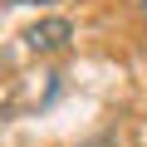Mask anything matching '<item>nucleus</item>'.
Segmentation results:
<instances>
[{"mask_svg": "<svg viewBox=\"0 0 147 147\" xmlns=\"http://www.w3.org/2000/svg\"><path fill=\"white\" fill-rule=\"evenodd\" d=\"M74 39V25L64 20V15H49V20H39L30 34H25V44L34 49V54H54V49H64Z\"/></svg>", "mask_w": 147, "mask_h": 147, "instance_id": "obj_1", "label": "nucleus"}, {"mask_svg": "<svg viewBox=\"0 0 147 147\" xmlns=\"http://www.w3.org/2000/svg\"><path fill=\"white\" fill-rule=\"evenodd\" d=\"M10 5H49V0H10Z\"/></svg>", "mask_w": 147, "mask_h": 147, "instance_id": "obj_2", "label": "nucleus"}, {"mask_svg": "<svg viewBox=\"0 0 147 147\" xmlns=\"http://www.w3.org/2000/svg\"><path fill=\"white\" fill-rule=\"evenodd\" d=\"M142 15H147V0H142Z\"/></svg>", "mask_w": 147, "mask_h": 147, "instance_id": "obj_3", "label": "nucleus"}]
</instances>
